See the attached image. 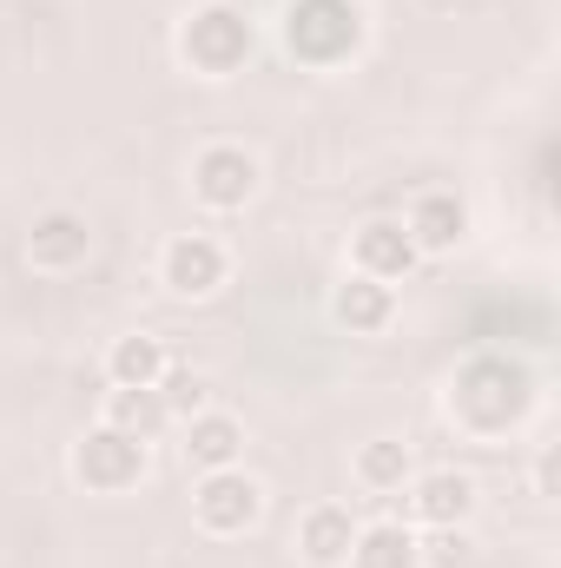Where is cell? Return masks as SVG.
Listing matches in <instances>:
<instances>
[{"mask_svg":"<svg viewBox=\"0 0 561 568\" xmlns=\"http://www.w3.org/2000/svg\"><path fill=\"white\" fill-rule=\"evenodd\" d=\"M449 424L476 443H502L509 429L536 410V371L522 357H502V351H482L469 357L456 377H449V397H442Z\"/></svg>","mask_w":561,"mask_h":568,"instance_id":"1","label":"cell"},{"mask_svg":"<svg viewBox=\"0 0 561 568\" xmlns=\"http://www.w3.org/2000/svg\"><path fill=\"white\" fill-rule=\"evenodd\" d=\"M172 47H178V60H185L198 80H232V73H245L258 33H252V13H245V7L205 0V7H192V13L178 20V40H172Z\"/></svg>","mask_w":561,"mask_h":568,"instance_id":"2","label":"cell"},{"mask_svg":"<svg viewBox=\"0 0 561 568\" xmlns=\"http://www.w3.org/2000/svg\"><path fill=\"white\" fill-rule=\"evenodd\" d=\"M278 33H284V53L297 67L330 73V67L357 60V47H364V7L357 0H290Z\"/></svg>","mask_w":561,"mask_h":568,"instance_id":"3","label":"cell"},{"mask_svg":"<svg viewBox=\"0 0 561 568\" xmlns=\"http://www.w3.org/2000/svg\"><path fill=\"white\" fill-rule=\"evenodd\" d=\"M67 469H73V483L86 496H126V489H140L152 476V443H140V436H126L113 424H93L73 443Z\"/></svg>","mask_w":561,"mask_h":568,"instance_id":"4","label":"cell"},{"mask_svg":"<svg viewBox=\"0 0 561 568\" xmlns=\"http://www.w3.org/2000/svg\"><path fill=\"white\" fill-rule=\"evenodd\" d=\"M192 523H198L212 542H238V536H252V529L265 523V483H258L245 463H232V469H205V476L192 483Z\"/></svg>","mask_w":561,"mask_h":568,"instance_id":"5","label":"cell"},{"mask_svg":"<svg viewBox=\"0 0 561 568\" xmlns=\"http://www.w3.org/2000/svg\"><path fill=\"white\" fill-rule=\"evenodd\" d=\"M258 192H265V165H258V152L218 140V145H205V152L192 159V199H198V212L232 219V212H245Z\"/></svg>","mask_w":561,"mask_h":568,"instance_id":"6","label":"cell"},{"mask_svg":"<svg viewBox=\"0 0 561 568\" xmlns=\"http://www.w3.org/2000/svg\"><path fill=\"white\" fill-rule=\"evenodd\" d=\"M404 503H410V529H469L482 509V483L469 469L442 463V469H417L404 483Z\"/></svg>","mask_w":561,"mask_h":568,"instance_id":"7","label":"cell"},{"mask_svg":"<svg viewBox=\"0 0 561 568\" xmlns=\"http://www.w3.org/2000/svg\"><path fill=\"white\" fill-rule=\"evenodd\" d=\"M225 278H232L225 239H212V232H172V239H165V252H159V284H165L172 297L198 304V297L225 291Z\"/></svg>","mask_w":561,"mask_h":568,"instance_id":"8","label":"cell"},{"mask_svg":"<svg viewBox=\"0 0 561 568\" xmlns=\"http://www.w3.org/2000/svg\"><path fill=\"white\" fill-rule=\"evenodd\" d=\"M86 258H93V225H86V212H73V205L33 212V225H27V265H33L40 278H73V272H86Z\"/></svg>","mask_w":561,"mask_h":568,"instance_id":"9","label":"cell"},{"mask_svg":"<svg viewBox=\"0 0 561 568\" xmlns=\"http://www.w3.org/2000/svg\"><path fill=\"white\" fill-rule=\"evenodd\" d=\"M417 265H422V252L410 245L404 219H364V225H357V239H350V272H364V278H377V284H404Z\"/></svg>","mask_w":561,"mask_h":568,"instance_id":"10","label":"cell"},{"mask_svg":"<svg viewBox=\"0 0 561 568\" xmlns=\"http://www.w3.org/2000/svg\"><path fill=\"white\" fill-rule=\"evenodd\" d=\"M404 232H410V245L422 258H449V252L469 245V205L456 192H422L410 205V219H404Z\"/></svg>","mask_w":561,"mask_h":568,"instance_id":"11","label":"cell"},{"mask_svg":"<svg viewBox=\"0 0 561 568\" xmlns=\"http://www.w3.org/2000/svg\"><path fill=\"white\" fill-rule=\"evenodd\" d=\"M330 317L350 331V337H377L397 324V284H377L364 272H344V284L330 291Z\"/></svg>","mask_w":561,"mask_h":568,"instance_id":"12","label":"cell"},{"mask_svg":"<svg viewBox=\"0 0 561 568\" xmlns=\"http://www.w3.org/2000/svg\"><path fill=\"white\" fill-rule=\"evenodd\" d=\"M350 542H357L350 503H310L297 516V556H304V568H344Z\"/></svg>","mask_w":561,"mask_h":568,"instance_id":"13","label":"cell"},{"mask_svg":"<svg viewBox=\"0 0 561 568\" xmlns=\"http://www.w3.org/2000/svg\"><path fill=\"white\" fill-rule=\"evenodd\" d=\"M185 463L205 476V469H232V463H245V424L232 417V410H198V417H185Z\"/></svg>","mask_w":561,"mask_h":568,"instance_id":"14","label":"cell"},{"mask_svg":"<svg viewBox=\"0 0 561 568\" xmlns=\"http://www.w3.org/2000/svg\"><path fill=\"white\" fill-rule=\"evenodd\" d=\"M410 476H417V456H410L404 436H370V443H357V456H350V483H357L364 496H404Z\"/></svg>","mask_w":561,"mask_h":568,"instance_id":"15","label":"cell"},{"mask_svg":"<svg viewBox=\"0 0 561 568\" xmlns=\"http://www.w3.org/2000/svg\"><path fill=\"white\" fill-rule=\"evenodd\" d=\"M344 568H422V536L410 523L384 516V523H357V542Z\"/></svg>","mask_w":561,"mask_h":568,"instance_id":"16","label":"cell"},{"mask_svg":"<svg viewBox=\"0 0 561 568\" xmlns=\"http://www.w3.org/2000/svg\"><path fill=\"white\" fill-rule=\"evenodd\" d=\"M165 371H172V351H165V337H152V331H126V337H113V351H106V384H120V390H159Z\"/></svg>","mask_w":561,"mask_h":568,"instance_id":"17","label":"cell"},{"mask_svg":"<svg viewBox=\"0 0 561 568\" xmlns=\"http://www.w3.org/2000/svg\"><path fill=\"white\" fill-rule=\"evenodd\" d=\"M100 424L126 429V436H140V443H152V436H165V424H172V410H165V397L159 390H106V410H100Z\"/></svg>","mask_w":561,"mask_h":568,"instance_id":"18","label":"cell"},{"mask_svg":"<svg viewBox=\"0 0 561 568\" xmlns=\"http://www.w3.org/2000/svg\"><path fill=\"white\" fill-rule=\"evenodd\" d=\"M159 397H165L172 417H198V410L212 404V384H205L198 371H178V364H172V371L159 377Z\"/></svg>","mask_w":561,"mask_h":568,"instance_id":"19","label":"cell"},{"mask_svg":"<svg viewBox=\"0 0 561 568\" xmlns=\"http://www.w3.org/2000/svg\"><path fill=\"white\" fill-rule=\"evenodd\" d=\"M536 496H542V503L555 496V449H542V456H536Z\"/></svg>","mask_w":561,"mask_h":568,"instance_id":"20","label":"cell"}]
</instances>
